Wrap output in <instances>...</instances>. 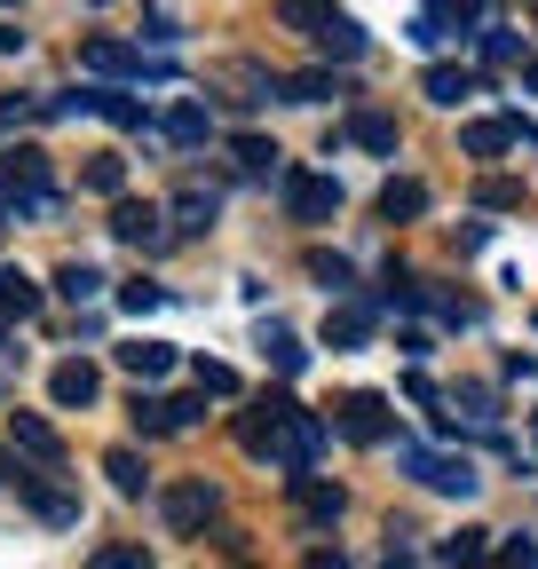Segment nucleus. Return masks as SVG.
Here are the masks:
<instances>
[{
  "label": "nucleus",
  "mask_w": 538,
  "mask_h": 569,
  "mask_svg": "<svg viewBox=\"0 0 538 569\" xmlns=\"http://www.w3.org/2000/svg\"><path fill=\"white\" fill-rule=\"evenodd\" d=\"M325 96H341L332 71H293V80H286V103H325Z\"/></svg>",
  "instance_id": "obj_33"
},
{
  "label": "nucleus",
  "mask_w": 538,
  "mask_h": 569,
  "mask_svg": "<svg viewBox=\"0 0 538 569\" xmlns=\"http://www.w3.org/2000/svg\"><path fill=\"white\" fill-rule=\"evenodd\" d=\"M207 127H215L207 103H175V111H167V142H207Z\"/></svg>",
  "instance_id": "obj_30"
},
{
  "label": "nucleus",
  "mask_w": 538,
  "mask_h": 569,
  "mask_svg": "<svg viewBox=\"0 0 538 569\" xmlns=\"http://www.w3.org/2000/svg\"><path fill=\"white\" fill-rule=\"evenodd\" d=\"M88 111H96V119H111V127H151V111L134 103V96H119V88H96V96H88Z\"/></svg>",
  "instance_id": "obj_23"
},
{
  "label": "nucleus",
  "mask_w": 538,
  "mask_h": 569,
  "mask_svg": "<svg viewBox=\"0 0 538 569\" xmlns=\"http://www.w3.org/2000/svg\"><path fill=\"white\" fill-rule=\"evenodd\" d=\"M96 396H103V372L88 365V356H63V365L48 372V403L56 411H88Z\"/></svg>",
  "instance_id": "obj_9"
},
{
  "label": "nucleus",
  "mask_w": 538,
  "mask_h": 569,
  "mask_svg": "<svg viewBox=\"0 0 538 569\" xmlns=\"http://www.w3.org/2000/svg\"><path fill=\"white\" fill-rule=\"evenodd\" d=\"M215 515H222V490H215L207 475H190V482L167 490V530H175V538H198Z\"/></svg>",
  "instance_id": "obj_6"
},
{
  "label": "nucleus",
  "mask_w": 538,
  "mask_h": 569,
  "mask_svg": "<svg viewBox=\"0 0 538 569\" xmlns=\"http://www.w3.org/2000/svg\"><path fill=\"white\" fill-rule=\"evenodd\" d=\"M293 498H301V515H309L317 530H332V522H341V507H349V490L325 482V475H309V467L293 475Z\"/></svg>",
  "instance_id": "obj_11"
},
{
  "label": "nucleus",
  "mask_w": 538,
  "mask_h": 569,
  "mask_svg": "<svg viewBox=\"0 0 538 569\" xmlns=\"http://www.w3.org/2000/svg\"><path fill=\"white\" fill-rule=\"evenodd\" d=\"M372 325H380V309L341 293V309H325V348H365V340H372Z\"/></svg>",
  "instance_id": "obj_10"
},
{
  "label": "nucleus",
  "mask_w": 538,
  "mask_h": 569,
  "mask_svg": "<svg viewBox=\"0 0 538 569\" xmlns=\"http://www.w3.org/2000/svg\"><path fill=\"white\" fill-rule=\"evenodd\" d=\"M80 182H88L96 198H119V190H127V159H119V151H96V159L80 167Z\"/></svg>",
  "instance_id": "obj_24"
},
{
  "label": "nucleus",
  "mask_w": 538,
  "mask_h": 569,
  "mask_svg": "<svg viewBox=\"0 0 538 569\" xmlns=\"http://www.w3.org/2000/svg\"><path fill=\"white\" fill-rule=\"evenodd\" d=\"M484 56H491V63H515L522 40H515V32H484ZM522 63H530V56H522Z\"/></svg>",
  "instance_id": "obj_38"
},
{
  "label": "nucleus",
  "mask_w": 538,
  "mask_h": 569,
  "mask_svg": "<svg viewBox=\"0 0 538 569\" xmlns=\"http://www.w3.org/2000/svg\"><path fill=\"white\" fill-rule=\"evenodd\" d=\"M396 467L412 475V482H428V490H444V498H476V467L467 459H436V451H420V443H396Z\"/></svg>",
  "instance_id": "obj_4"
},
{
  "label": "nucleus",
  "mask_w": 538,
  "mask_h": 569,
  "mask_svg": "<svg viewBox=\"0 0 538 569\" xmlns=\"http://www.w3.org/2000/svg\"><path fill=\"white\" fill-rule=\"evenodd\" d=\"M134 427H143V436H182V427H175V396H143V388H134Z\"/></svg>",
  "instance_id": "obj_28"
},
{
  "label": "nucleus",
  "mask_w": 538,
  "mask_h": 569,
  "mask_svg": "<svg viewBox=\"0 0 538 569\" xmlns=\"http://www.w3.org/2000/svg\"><path fill=\"white\" fill-rule=\"evenodd\" d=\"M0 482H17V467H9V459H0Z\"/></svg>",
  "instance_id": "obj_46"
},
{
  "label": "nucleus",
  "mask_w": 538,
  "mask_h": 569,
  "mask_svg": "<svg viewBox=\"0 0 538 569\" xmlns=\"http://www.w3.org/2000/svg\"><path fill=\"white\" fill-rule=\"evenodd\" d=\"M167 293H159V284H143V277H134V284H119V309L127 317H143V309H159Z\"/></svg>",
  "instance_id": "obj_36"
},
{
  "label": "nucleus",
  "mask_w": 538,
  "mask_h": 569,
  "mask_svg": "<svg viewBox=\"0 0 538 569\" xmlns=\"http://www.w3.org/2000/svg\"><path fill=\"white\" fill-rule=\"evenodd\" d=\"M499 569H538V546H530V538H507V553H499Z\"/></svg>",
  "instance_id": "obj_39"
},
{
  "label": "nucleus",
  "mask_w": 538,
  "mask_h": 569,
  "mask_svg": "<svg viewBox=\"0 0 538 569\" xmlns=\"http://www.w3.org/2000/svg\"><path fill=\"white\" fill-rule=\"evenodd\" d=\"M380 213H388V222H420V213H428V190L404 174V182H388V190H380Z\"/></svg>",
  "instance_id": "obj_21"
},
{
  "label": "nucleus",
  "mask_w": 538,
  "mask_h": 569,
  "mask_svg": "<svg viewBox=\"0 0 538 569\" xmlns=\"http://www.w3.org/2000/svg\"><path fill=\"white\" fill-rule=\"evenodd\" d=\"M332 427H341L349 443H388V436H396V419H388V403H380L372 388H357V396L332 403Z\"/></svg>",
  "instance_id": "obj_7"
},
{
  "label": "nucleus",
  "mask_w": 538,
  "mask_h": 569,
  "mask_svg": "<svg viewBox=\"0 0 538 569\" xmlns=\"http://www.w3.org/2000/svg\"><path fill=\"white\" fill-rule=\"evenodd\" d=\"M349 142H365V151H380V159H396V119L388 111H349V127H341Z\"/></svg>",
  "instance_id": "obj_17"
},
{
  "label": "nucleus",
  "mask_w": 538,
  "mask_h": 569,
  "mask_svg": "<svg viewBox=\"0 0 538 569\" xmlns=\"http://www.w3.org/2000/svg\"><path fill=\"white\" fill-rule=\"evenodd\" d=\"M522 80H530V88H538V56H530V63H522Z\"/></svg>",
  "instance_id": "obj_45"
},
{
  "label": "nucleus",
  "mask_w": 538,
  "mask_h": 569,
  "mask_svg": "<svg viewBox=\"0 0 538 569\" xmlns=\"http://www.w3.org/2000/svg\"><path fill=\"white\" fill-rule=\"evenodd\" d=\"M119 372H134V380H167V372H175V348H167V340H127V348H119Z\"/></svg>",
  "instance_id": "obj_15"
},
{
  "label": "nucleus",
  "mask_w": 538,
  "mask_h": 569,
  "mask_svg": "<svg viewBox=\"0 0 538 569\" xmlns=\"http://www.w3.org/2000/svg\"><path fill=\"white\" fill-rule=\"evenodd\" d=\"M207 419V396H175V427H198Z\"/></svg>",
  "instance_id": "obj_41"
},
{
  "label": "nucleus",
  "mask_w": 538,
  "mask_h": 569,
  "mask_svg": "<svg viewBox=\"0 0 538 569\" xmlns=\"http://www.w3.org/2000/svg\"><path fill=\"white\" fill-rule=\"evenodd\" d=\"M309 569H349V553H341V546H317V553H309Z\"/></svg>",
  "instance_id": "obj_42"
},
{
  "label": "nucleus",
  "mask_w": 538,
  "mask_h": 569,
  "mask_svg": "<svg viewBox=\"0 0 538 569\" xmlns=\"http://www.w3.org/2000/svg\"><path fill=\"white\" fill-rule=\"evenodd\" d=\"M269 403H278V419H269V451H261V459H278L286 475L317 467V451H325V419H317V411H301L293 396H269Z\"/></svg>",
  "instance_id": "obj_1"
},
{
  "label": "nucleus",
  "mask_w": 538,
  "mask_h": 569,
  "mask_svg": "<svg viewBox=\"0 0 538 569\" xmlns=\"http://www.w3.org/2000/svg\"><path fill=\"white\" fill-rule=\"evenodd\" d=\"M484 569H491V561H484Z\"/></svg>",
  "instance_id": "obj_48"
},
{
  "label": "nucleus",
  "mask_w": 538,
  "mask_h": 569,
  "mask_svg": "<svg viewBox=\"0 0 538 569\" xmlns=\"http://www.w3.org/2000/svg\"><path fill=\"white\" fill-rule=\"evenodd\" d=\"M467 419L491 427V419H499V396H491V388H467Z\"/></svg>",
  "instance_id": "obj_40"
},
{
  "label": "nucleus",
  "mask_w": 538,
  "mask_h": 569,
  "mask_svg": "<svg viewBox=\"0 0 538 569\" xmlns=\"http://www.w3.org/2000/svg\"><path fill=\"white\" fill-rule=\"evenodd\" d=\"M80 63L96 71V80H127V71H134V48H119V40H88Z\"/></svg>",
  "instance_id": "obj_20"
},
{
  "label": "nucleus",
  "mask_w": 538,
  "mask_h": 569,
  "mask_svg": "<svg viewBox=\"0 0 538 569\" xmlns=\"http://www.w3.org/2000/svg\"><path fill=\"white\" fill-rule=\"evenodd\" d=\"M317 48H325L332 63H357V56H365V24L332 9V17H325V32H317Z\"/></svg>",
  "instance_id": "obj_16"
},
{
  "label": "nucleus",
  "mask_w": 538,
  "mask_h": 569,
  "mask_svg": "<svg viewBox=\"0 0 538 569\" xmlns=\"http://www.w3.org/2000/svg\"><path fill=\"white\" fill-rule=\"evenodd\" d=\"M476 206H491V213H507V206H522V182H507V174H491V182H476Z\"/></svg>",
  "instance_id": "obj_34"
},
{
  "label": "nucleus",
  "mask_w": 538,
  "mask_h": 569,
  "mask_svg": "<svg viewBox=\"0 0 538 569\" xmlns=\"http://www.w3.org/2000/svg\"><path fill=\"white\" fill-rule=\"evenodd\" d=\"M0 317H40V284L24 277V269H0Z\"/></svg>",
  "instance_id": "obj_19"
},
{
  "label": "nucleus",
  "mask_w": 538,
  "mask_h": 569,
  "mask_svg": "<svg viewBox=\"0 0 538 569\" xmlns=\"http://www.w3.org/2000/svg\"><path fill=\"white\" fill-rule=\"evenodd\" d=\"M215 213H222V198L190 182V190H182V198L167 206V222H175V238H207V230H215Z\"/></svg>",
  "instance_id": "obj_13"
},
{
  "label": "nucleus",
  "mask_w": 538,
  "mask_h": 569,
  "mask_svg": "<svg viewBox=\"0 0 538 569\" xmlns=\"http://www.w3.org/2000/svg\"><path fill=\"white\" fill-rule=\"evenodd\" d=\"M9 436H17V451H24V459L63 467V436H56V427H48L40 411H17V419H9Z\"/></svg>",
  "instance_id": "obj_12"
},
{
  "label": "nucleus",
  "mask_w": 538,
  "mask_h": 569,
  "mask_svg": "<svg viewBox=\"0 0 538 569\" xmlns=\"http://www.w3.org/2000/svg\"><path fill=\"white\" fill-rule=\"evenodd\" d=\"M309 277L325 284V293H332V301H341V293H349V284H357V269H349L341 253H309Z\"/></svg>",
  "instance_id": "obj_32"
},
{
  "label": "nucleus",
  "mask_w": 538,
  "mask_h": 569,
  "mask_svg": "<svg viewBox=\"0 0 538 569\" xmlns=\"http://www.w3.org/2000/svg\"><path fill=\"white\" fill-rule=\"evenodd\" d=\"M111 238L134 246V253H167V246H175V222H167V206L119 198V206H111Z\"/></svg>",
  "instance_id": "obj_5"
},
{
  "label": "nucleus",
  "mask_w": 538,
  "mask_h": 569,
  "mask_svg": "<svg viewBox=\"0 0 538 569\" xmlns=\"http://www.w3.org/2000/svg\"><path fill=\"white\" fill-rule=\"evenodd\" d=\"M261 356H269V365H278V372H286V380H293V372H301V365H309V348H301V340H293V332H286V325H261Z\"/></svg>",
  "instance_id": "obj_22"
},
{
  "label": "nucleus",
  "mask_w": 538,
  "mask_h": 569,
  "mask_svg": "<svg viewBox=\"0 0 538 569\" xmlns=\"http://www.w3.org/2000/svg\"><path fill=\"white\" fill-rule=\"evenodd\" d=\"M0 340H9V317H0Z\"/></svg>",
  "instance_id": "obj_47"
},
{
  "label": "nucleus",
  "mask_w": 538,
  "mask_h": 569,
  "mask_svg": "<svg viewBox=\"0 0 538 569\" xmlns=\"http://www.w3.org/2000/svg\"><path fill=\"white\" fill-rule=\"evenodd\" d=\"M56 293H63V301H72V309H88V301L103 293V277H96L88 261H63V269H56Z\"/></svg>",
  "instance_id": "obj_27"
},
{
  "label": "nucleus",
  "mask_w": 538,
  "mask_h": 569,
  "mask_svg": "<svg viewBox=\"0 0 538 569\" xmlns=\"http://www.w3.org/2000/svg\"><path fill=\"white\" fill-rule=\"evenodd\" d=\"M198 396H238V372H230V365H207V356H198Z\"/></svg>",
  "instance_id": "obj_35"
},
{
  "label": "nucleus",
  "mask_w": 538,
  "mask_h": 569,
  "mask_svg": "<svg viewBox=\"0 0 538 569\" xmlns=\"http://www.w3.org/2000/svg\"><path fill=\"white\" fill-rule=\"evenodd\" d=\"M96 569H151L143 546H96Z\"/></svg>",
  "instance_id": "obj_37"
},
{
  "label": "nucleus",
  "mask_w": 538,
  "mask_h": 569,
  "mask_svg": "<svg viewBox=\"0 0 538 569\" xmlns=\"http://www.w3.org/2000/svg\"><path fill=\"white\" fill-rule=\"evenodd\" d=\"M230 159H238V174H269V167H278V142L238 134V142H230Z\"/></svg>",
  "instance_id": "obj_31"
},
{
  "label": "nucleus",
  "mask_w": 538,
  "mask_h": 569,
  "mask_svg": "<svg viewBox=\"0 0 538 569\" xmlns=\"http://www.w3.org/2000/svg\"><path fill=\"white\" fill-rule=\"evenodd\" d=\"M286 182V213L293 222H332L341 213V182L332 174H278Z\"/></svg>",
  "instance_id": "obj_8"
},
{
  "label": "nucleus",
  "mask_w": 538,
  "mask_h": 569,
  "mask_svg": "<svg viewBox=\"0 0 538 569\" xmlns=\"http://www.w3.org/2000/svg\"><path fill=\"white\" fill-rule=\"evenodd\" d=\"M459 151H467V159H499V151H538V127H530L522 111H507V119H467V127H459Z\"/></svg>",
  "instance_id": "obj_3"
},
{
  "label": "nucleus",
  "mask_w": 538,
  "mask_h": 569,
  "mask_svg": "<svg viewBox=\"0 0 538 569\" xmlns=\"http://www.w3.org/2000/svg\"><path fill=\"white\" fill-rule=\"evenodd\" d=\"M0 206H17V213H56L48 151H32V142H17V151H0Z\"/></svg>",
  "instance_id": "obj_2"
},
{
  "label": "nucleus",
  "mask_w": 538,
  "mask_h": 569,
  "mask_svg": "<svg viewBox=\"0 0 538 569\" xmlns=\"http://www.w3.org/2000/svg\"><path fill=\"white\" fill-rule=\"evenodd\" d=\"M444 561H451V569H484V561H491V530H451V538H444Z\"/></svg>",
  "instance_id": "obj_26"
},
{
  "label": "nucleus",
  "mask_w": 538,
  "mask_h": 569,
  "mask_svg": "<svg viewBox=\"0 0 538 569\" xmlns=\"http://www.w3.org/2000/svg\"><path fill=\"white\" fill-rule=\"evenodd\" d=\"M380 569H412V553H404V546H396V553H388V561H380Z\"/></svg>",
  "instance_id": "obj_44"
},
{
  "label": "nucleus",
  "mask_w": 538,
  "mask_h": 569,
  "mask_svg": "<svg viewBox=\"0 0 538 569\" xmlns=\"http://www.w3.org/2000/svg\"><path fill=\"white\" fill-rule=\"evenodd\" d=\"M17 48H24V32H17L9 17H0V56H17Z\"/></svg>",
  "instance_id": "obj_43"
},
{
  "label": "nucleus",
  "mask_w": 538,
  "mask_h": 569,
  "mask_svg": "<svg viewBox=\"0 0 538 569\" xmlns=\"http://www.w3.org/2000/svg\"><path fill=\"white\" fill-rule=\"evenodd\" d=\"M325 17H332V0H278V24H293V32H325Z\"/></svg>",
  "instance_id": "obj_29"
},
{
  "label": "nucleus",
  "mask_w": 538,
  "mask_h": 569,
  "mask_svg": "<svg viewBox=\"0 0 538 569\" xmlns=\"http://www.w3.org/2000/svg\"><path fill=\"white\" fill-rule=\"evenodd\" d=\"M17 482H24V498H32V515H48L56 530H72V522H80V498L63 490V482H48V475H17Z\"/></svg>",
  "instance_id": "obj_14"
},
{
  "label": "nucleus",
  "mask_w": 538,
  "mask_h": 569,
  "mask_svg": "<svg viewBox=\"0 0 538 569\" xmlns=\"http://www.w3.org/2000/svg\"><path fill=\"white\" fill-rule=\"evenodd\" d=\"M103 475H111L119 498H143V490H151V475H143V459H134V451H103Z\"/></svg>",
  "instance_id": "obj_25"
},
{
  "label": "nucleus",
  "mask_w": 538,
  "mask_h": 569,
  "mask_svg": "<svg viewBox=\"0 0 538 569\" xmlns=\"http://www.w3.org/2000/svg\"><path fill=\"white\" fill-rule=\"evenodd\" d=\"M428 103H467V96H476V71H467V63H428Z\"/></svg>",
  "instance_id": "obj_18"
}]
</instances>
